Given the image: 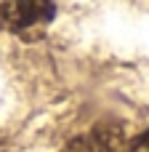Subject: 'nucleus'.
<instances>
[{
  "instance_id": "1",
  "label": "nucleus",
  "mask_w": 149,
  "mask_h": 152,
  "mask_svg": "<svg viewBox=\"0 0 149 152\" xmlns=\"http://www.w3.org/2000/svg\"><path fill=\"white\" fill-rule=\"evenodd\" d=\"M56 16V0H5V29L21 40H37Z\"/></svg>"
},
{
  "instance_id": "2",
  "label": "nucleus",
  "mask_w": 149,
  "mask_h": 152,
  "mask_svg": "<svg viewBox=\"0 0 149 152\" xmlns=\"http://www.w3.org/2000/svg\"><path fill=\"white\" fill-rule=\"evenodd\" d=\"M131 136L117 123H99L88 134L75 136L59 152H128Z\"/></svg>"
},
{
  "instance_id": "5",
  "label": "nucleus",
  "mask_w": 149,
  "mask_h": 152,
  "mask_svg": "<svg viewBox=\"0 0 149 152\" xmlns=\"http://www.w3.org/2000/svg\"><path fill=\"white\" fill-rule=\"evenodd\" d=\"M5 0H0V29H5Z\"/></svg>"
},
{
  "instance_id": "3",
  "label": "nucleus",
  "mask_w": 149,
  "mask_h": 152,
  "mask_svg": "<svg viewBox=\"0 0 149 152\" xmlns=\"http://www.w3.org/2000/svg\"><path fill=\"white\" fill-rule=\"evenodd\" d=\"M128 152H149V128H144V131L136 134V136H131Z\"/></svg>"
},
{
  "instance_id": "4",
  "label": "nucleus",
  "mask_w": 149,
  "mask_h": 152,
  "mask_svg": "<svg viewBox=\"0 0 149 152\" xmlns=\"http://www.w3.org/2000/svg\"><path fill=\"white\" fill-rule=\"evenodd\" d=\"M0 152H16V150H13V144H11L8 139H3V136H0Z\"/></svg>"
}]
</instances>
